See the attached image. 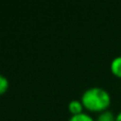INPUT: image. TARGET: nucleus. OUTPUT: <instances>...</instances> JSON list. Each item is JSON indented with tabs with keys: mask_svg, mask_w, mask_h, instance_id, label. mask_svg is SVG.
<instances>
[{
	"mask_svg": "<svg viewBox=\"0 0 121 121\" xmlns=\"http://www.w3.org/2000/svg\"><path fill=\"white\" fill-rule=\"evenodd\" d=\"M81 102L84 108L90 112L106 111L111 104V95L102 87H90L83 92Z\"/></svg>",
	"mask_w": 121,
	"mask_h": 121,
	"instance_id": "f257e3e1",
	"label": "nucleus"
},
{
	"mask_svg": "<svg viewBox=\"0 0 121 121\" xmlns=\"http://www.w3.org/2000/svg\"><path fill=\"white\" fill-rule=\"evenodd\" d=\"M96 121H116V116L114 115L113 112L106 109V111L99 114Z\"/></svg>",
	"mask_w": 121,
	"mask_h": 121,
	"instance_id": "20e7f679",
	"label": "nucleus"
},
{
	"mask_svg": "<svg viewBox=\"0 0 121 121\" xmlns=\"http://www.w3.org/2000/svg\"><path fill=\"white\" fill-rule=\"evenodd\" d=\"M8 88H9V80L4 75L0 74V96L5 94Z\"/></svg>",
	"mask_w": 121,
	"mask_h": 121,
	"instance_id": "423d86ee",
	"label": "nucleus"
},
{
	"mask_svg": "<svg viewBox=\"0 0 121 121\" xmlns=\"http://www.w3.org/2000/svg\"><path fill=\"white\" fill-rule=\"evenodd\" d=\"M116 121H121V111L117 114V116H116Z\"/></svg>",
	"mask_w": 121,
	"mask_h": 121,
	"instance_id": "0eeeda50",
	"label": "nucleus"
},
{
	"mask_svg": "<svg viewBox=\"0 0 121 121\" xmlns=\"http://www.w3.org/2000/svg\"><path fill=\"white\" fill-rule=\"evenodd\" d=\"M68 108H69V112L71 113V116H72V115H79V114L83 113L84 106L82 104L81 100H72L69 102Z\"/></svg>",
	"mask_w": 121,
	"mask_h": 121,
	"instance_id": "f03ea898",
	"label": "nucleus"
},
{
	"mask_svg": "<svg viewBox=\"0 0 121 121\" xmlns=\"http://www.w3.org/2000/svg\"><path fill=\"white\" fill-rule=\"evenodd\" d=\"M69 121H96L89 114L87 113H81L79 115H72L70 117Z\"/></svg>",
	"mask_w": 121,
	"mask_h": 121,
	"instance_id": "39448f33",
	"label": "nucleus"
},
{
	"mask_svg": "<svg viewBox=\"0 0 121 121\" xmlns=\"http://www.w3.org/2000/svg\"><path fill=\"white\" fill-rule=\"evenodd\" d=\"M111 70L116 77L121 78V55L116 56L111 63Z\"/></svg>",
	"mask_w": 121,
	"mask_h": 121,
	"instance_id": "7ed1b4c3",
	"label": "nucleus"
}]
</instances>
